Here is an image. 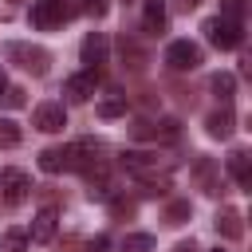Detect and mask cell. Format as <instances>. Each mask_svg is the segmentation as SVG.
<instances>
[{
	"label": "cell",
	"instance_id": "5b68a950",
	"mask_svg": "<svg viewBox=\"0 0 252 252\" xmlns=\"http://www.w3.org/2000/svg\"><path fill=\"white\" fill-rule=\"evenodd\" d=\"M165 67L169 71H197L201 67V47L193 39H173L165 47Z\"/></svg>",
	"mask_w": 252,
	"mask_h": 252
},
{
	"label": "cell",
	"instance_id": "2e32d148",
	"mask_svg": "<svg viewBox=\"0 0 252 252\" xmlns=\"http://www.w3.org/2000/svg\"><path fill=\"white\" fill-rule=\"evenodd\" d=\"M217 232L228 236V240H240V236H244V220H240V213H236V209H220V213H217Z\"/></svg>",
	"mask_w": 252,
	"mask_h": 252
},
{
	"label": "cell",
	"instance_id": "9c48e42d",
	"mask_svg": "<svg viewBox=\"0 0 252 252\" xmlns=\"http://www.w3.org/2000/svg\"><path fill=\"white\" fill-rule=\"evenodd\" d=\"M94 87H98V71H79V75H71L67 83H63V94L71 98V102H87L91 94H94Z\"/></svg>",
	"mask_w": 252,
	"mask_h": 252
},
{
	"label": "cell",
	"instance_id": "7a4b0ae2",
	"mask_svg": "<svg viewBox=\"0 0 252 252\" xmlns=\"http://www.w3.org/2000/svg\"><path fill=\"white\" fill-rule=\"evenodd\" d=\"M205 35H209V43H213V47H220V51H232V47H240V43H244V28H240V24H232V20H224V16L205 20Z\"/></svg>",
	"mask_w": 252,
	"mask_h": 252
},
{
	"label": "cell",
	"instance_id": "7c38bea8",
	"mask_svg": "<svg viewBox=\"0 0 252 252\" xmlns=\"http://www.w3.org/2000/svg\"><path fill=\"white\" fill-rule=\"evenodd\" d=\"M150 126H154V122H150ZM150 126L138 122V126H134V138H154V142H177V138H181V126H177L173 118H161L158 130H150Z\"/></svg>",
	"mask_w": 252,
	"mask_h": 252
},
{
	"label": "cell",
	"instance_id": "9a60e30c",
	"mask_svg": "<svg viewBox=\"0 0 252 252\" xmlns=\"http://www.w3.org/2000/svg\"><path fill=\"white\" fill-rule=\"evenodd\" d=\"M224 165H228V177H232L236 185H252V165H248V154H244V150H232Z\"/></svg>",
	"mask_w": 252,
	"mask_h": 252
},
{
	"label": "cell",
	"instance_id": "ffe728a7",
	"mask_svg": "<svg viewBox=\"0 0 252 252\" xmlns=\"http://www.w3.org/2000/svg\"><path fill=\"white\" fill-rule=\"evenodd\" d=\"M0 252H28V232H20V228L0 232Z\"/></svg>",
	"mask_w": 252,
	"mask_h": 252
},
{
	"label": "cell",
	"instance_id": "83f0119b",
	"mask_svg": "<svg viewBox=\"0 0 252 252\" xmlns=\"http://www.w3.org/2000/svg\"><path fill=\"white\" fill-rule=\"evenodd\" d=\"M8 91V75H4V67H0V94Z\"/></svg>",
	"mask_w": 252,
	"mask_h": 252
},
{
	"label": "cell",
	"instance_id": "6da1fadb",
	"mask_svg": "<svg viewBox=\"0 0 252 252\" xmlns=\"http://www.w3.org/2000/svg\"><path fill=\"white\" fill-rule=\"evenodd\" d=\"M122 165H126L134 177L154 181V177H158V173H165L173 161H169V158H161V154H154V150H126V154H122Z\"/></svg>",
	"mask_w": 252,
	"mask_h": 252
},
{
	"label": "cell",
	"instance_id": "603a6c76",
	"mask_svg": "<svg viewBox=\"0 0 252 252\" xmlns=\"http://www.w3.org/2000/svg\"><path fill=\"white\" fill-rule=\"evenodd\" d=\"M0 102H4V106H12V110H16V106H24V91H20V87H8V91L0 94Z\"/></svg>",
	"mask_w": 252,
	"mask_h": 252
},
{
	"label": "cell",
	"instance_id": "5bb4252c",
	"mask_svg": "<svg viewBox=\"0 0 252 252\" xmlns=\"http://www.w3.org/2000/svg\"><path fill=\"white\" fill-rule=\"evenodd\" d=\"M232 126H236V114H232L228 106H224V110H213V114L205 118V130H209L213 138H228Z\"/></svg>",
	"mask_w": 252,
	"mask_h": 252
},
{
	"label": "cell",
	"instance_id": "e0dca14e",
	"mask_svg": "<svg viewBox=\"0 0 252 252\" xmlns=\"http://www.w3.org/2000/svg\"><path fill=\"white\" fill-rule=\"evenodd\" d=\"M165 0H146V16H142V24H146V32H165Z\"/></svg>",
	"mask_w": 252,
	"mask_h": 252
},
{
	"label": "cell",
	"instance_id": "ac0fdd59",
	"mask_svg": "<svg viewBox=\"0 0 252 252\" xmlns=\"http://www.w3.org/2000/svg\"><path fill=\"white\" fill-rule=\"evenodd\" d=\"M94 110H98V118H122V114H126V94H118V91H114V94L98 98V106H94Z\"/></svg>",
	"mask_w": 252,
	"mask_h": 252
},
{
	"label": "cell",
	"instance_id": "30bf717a",
	"mask_svg": "<svg viewBox=\"0 0 252 252\" xmlns=\"http://www.w3.org/2000/svg\"><path fill=\"white\" fill-rule=\"evenodd\" d=\"M55 228H59V209L43 205V209L35 213V220H32V232H28V240H35V244H47V240L55 236Z\"/></svg>",
	"mask_w": 252,
	"mask_h": 252
},
{
	"label": "cell",
	"instance_id": "f546056e",
	"mask_svg": "<svg viewBox=\"0 0 252 252\" xmlns=\"http://www.w3.org/2000/svg\"><path fill=\"white\" fill-rule=\"evenodd\" d=\"M213 252H224V248H213Z\"/></svg>",
	"mask_w": 252,
	"mask_h": 252
},
{
	"label": "cell",
	"instance_id": "4fadbf2b",
	"mask_svg": "<svg viewBox=\"0 0 252 252\" xmlns=\"http://www.w3.org/2000/svg\"><path fill=\"white\" fill-rule=\"evenodd\" d=\"M39 169H43V173H63V169H71V146H47V150L39 154Z\"/></svg>",
	"mask_w": 252,
	"mask_h": 252
},
{
	"label": "cell",
	"instance_id": "52a82bcc",
	"mask_svg": "<svg viewBox=\"0 0 252 252\" xmlns=\"http://www.w3.org/2000/svg\"><path fill=\"white\" fill-rule=\"evenodd\" d=\"M71 16V8H67V0H35L32 4V28H55V24H63Z\"/></svg>",
	"mask_w": 252,
	"mask_h": 252
},
{
	"label": "cell",
	"instance_id": "7402d4cb",
	"mask_svg": "<svg viewBox=\"0 0 252 252\" xmlns=\"http://www.w3.org/2000/svg\"><path fill=\"white\" fill-rule=\"evenodd\" d=\"M122 248H126V252H150V248H154V236H150V232H134V236H126Z\"/></svg>",
	"mask_w": 252,
	"mask_h": 252
},
{
	"label": "cell",
	"instance_id": "3957f363",
	"mask_svg": "<svg viewBox=\"0 0 252 252\" xmlns=\"http://www.w3.org/2000/svg\"><path fill=\"white\" fill-rule=\"evenodd\" d=\"M4 55L8 59H16L24 71H32V75H43L47 71V63H51V55L43 51V47H35V43H20V39H12V43H4Z\"/></svg>",
	"mask_w": 252,
	"mask_h": 252
},
{
	"label": "cell",
	"instance_id": "484cf974",
	"mask_svg": "<svg viewBox=\"0 0 252 252\" xmlns=\"http://www.w3.org/2000/svg\"><path fill=\"white\" fill-rule=\"evenodd\" d=\"M83 12H91V16H102V12H106V0H83Z\"/></svg>",
	"mask_w": 252,
	"mask_h": 252
},
{
	"label": "cell",
	"instance_id": "44dd1931",
	"mask_svg": "<svg viewBox=\"0 0 252 252\" xmlns=\"http://www.w3.org/2000/svg\"><path fill=\"white\" fill-rule=\"evenodd\" d=\"M20 138H24L20 122H12V118H0V146H4V150H12V146H20Z\"/></svg>",
	"mask_w": 252,
	"mask_h": 252
},
{
	"label": "cell",
	"instance_id": "ba28073f",
	"mask_svg": "<svg viewBox=\"0 0 252 252\" xmlns=\"http://www.w3.org/2000/svg\"><path fill=\"white\" fill-rule=\"evenodd\" d=\"M32 126L43 130V134H59V130L67 126V110H63V102H39L35 114H32Z\"/></svg>",
	"mask_w": 252,
	"mask_h": 252
},
{
	"label": "cell",
	"instance_id": "8992f818",
	"mask_svg": "<svg viewBox=\"0 0 252 252\" xmlns=\"http://www.w3.org/2000/svg\"><path fill=\"white\" fill-rule=\"evenodd\" d=\"M71 169H83V173H102V142L94 138H83L71 146Z\"/></svg>",
	"mask_w": 252,
	"mask_h": 252
},
{
	"label": "cell",
	"instance_id": "4316f807",
	"mask_svg": "<svg viewBox=\"0 0 252 252\" xmlns=\"http://www.w3.org/2000/svg\"><path fill=\"white\" fill-rule=\"evenodd\" d=\"M106 248H110V244H106V236H98V240L91 244V252H106Z\"/></svg>",
	"mask_w": 252,
	"mask_h": 252
},
{
	"label": "cell",
	"instance_id": "cb8c5ba5",
	"mask_svg": "<svg viewBox=\"0 0 252 252\" xmlns=\"http://www.w3.org/2000/svg\"><path fill=\"white\" fill-rule=\"evenodd\" d=\"M240 16H244V4H240V0H224V20L240 24Z\"/></svg>",
	"mask_w": 252,
	"mask_h": 252
},
{
	"label": "cell",
	"instance_id": "f1b7e54d",
	"mask_svg": "<svg viewBox=\"0 0 252 252\" xmlns=\"http://www.w3.org/2000/svg\"><path fill=\"white\" fill-rule=\"evenodd\" d=\"M173 252H197V248H193V244H177Z\"/></svg>",
	"mask_w": 252,
	"mask_h": 252
},
{
	"label": "cell",
	"instance_id": "277c9868",
	"mask_svg": "<svg viewBox=\"0 0 252 252\" xmlns=\"http://www.w3.org/2000/svg\"><path fill=\"white\" fill-rule=\"evenodd\" d=\"M28 193H32V177L24 169H16V165L0 169V201L4 205H24Z\"/></svg>",
	"mask_w": 252,
	"mask_h": 252
},
{
	"label": "cell",
	"instance_id": "8fae6325",
	"mask_svg": "<svg viewBox=\"0 0 252 252\" xmlns=\"http://www.w3.org/2000/svg\"><path fill=\"white\" fill-rule=\"evenodd\" d=\"M79 51H83V63H91V71H98V63H106V55H110V39L102 32H91Z\"/></svg>",
	"mask_w": 252,
	"mask_h": 252
},
{
	"label": "cell",
	"instance_id": "d4e9b609",
	"mask_svg": "<svg viewBox=\"0 0 252 252\" xmlns=\"http://www.w3.org/2000/svg\"><path fill=\"white\" fill-rule=\"evenodd\" d=\"M189 217V205H169V224H181Z\"/></svg>",
	"mask_w": 252,
	"mask_h": 252
},
{
	"label": "cell",
	"instance_id": "d6986e66",
	"mask_svg": "<svg viewBox=\"0 0 252 252\" xmlns=\"http://www.w3.org/2000/svg\"><path fill=\"white\" fill-rule=\"evenodd\" d=\"M209 87H213V94H217V98H224V102H228V98H232V91H236V75L220 71V75H213V79H209Z\"/></svg>",
	"mask_w": 252,
	"mask_h": 252
}]
</instances>
